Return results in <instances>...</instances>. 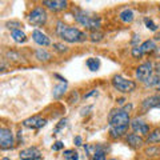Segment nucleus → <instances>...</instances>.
Masks as SVG:
<instances>
[{"label": "nucleus", "mask_w": 160, "mask_h": 160, "mask_svg": "<svg viewBox=\"0 0 160 160\" xmlns=\"http://www.w3.org/2000/svg\"><path fill=\"white\" fill-rule=\"evenodd\" d=\"M73 18L76 20V23H79L80 26H83L86 29H89L91 32L99 31V28L102 27V19L99 16H91V15L86 13L84 11H82V9H78Z\"/></svg>", "instance_id": "f03ea898"}, {"label": "nucleus", "mask_w": 160, "mask_h": 160, "mask_svg": "<svg viewBox=\"0 0 160 160\" xmlns=\"http://www.w3.org/2000/svg\"><path fill=\"white\" fill-rule=\"evenodd\" d=\"M32 39H33V42L36 44H39L40 47H48L49 44H51V39H49L46 33L39 31V29H33L32 31Z\"/></svg>", "instance_id": "ddd939ff"}, {"label": "nucleus", "mask_w": 160, "mask_h": 160, "mask_svg": "<svg viewBox=\"0 0 160 160\" xmlns=\"http://www.w3.org/2000/svg\"><path fill=\"white\" fill-rule=\"evenodd\" d=\"M108 160H118V159H108Z\"/></svg>", "instance_id": "a18cd8bd"}, {"label": "nucleus", "mask_w": 160, "mask_h": 160, "mask_svg": "<svg viewBox=\"0 0 160 160\" xmlns=\"http://www.w3.org/2000/svg\"><path fill=\"white\" fill-rule=\"evenodd\" d=\"M159 80H160V72L156 71V72H153V75L147 80L146 83H144V86H146L147 88H149V87H158Z\"/></svg>", "instance_id": "5701e85b"}, {"label": "nucleus", "mask_w": 160, "mask_h": 160, "mask_svg": "<svg viewBox=\"0 0 160 160\" xmlns=\"http://www.w3.org/2000/svg\"><path fill=\"white\" fill-rule=\"evenodd\" d=\"M112 86L115 89H118L119 92H123V93H129L136 89V83L133 80L126 79L120 76V75H115L112 78Z\"/></svg>", "instance_id": "20e7f679"}, {"label": "nucleus", "mask_w": 160, "mask_h": 160, "mask_svg": "<svg viewBox=\"0 0 160 160\" xmlns=\"http://www.w3.org/2000/svg\"><path fill=\"white\" fill-rule=\"evenodd\" d=\"M35 56H36L38 60L40 62H49L51 60V53H49L46 48H38L36 51H35Z\"/></svg>", "instance_id": "a211bd4d"}, {"label": "nucleus", "mask_w": 160, "mask_h": 160, "mask_svg": "<svg viewBox=\"0 0 160 160\" xmlns=\"http://www.w3.org/2000/svg\"><path fill=\"white\" fill-rule=\"evenodd\" d=\"M78 100H79V92H78V91H73V92L71 93V96H69L68 102L71 103V104H73V103H78Z\"/></svg>", "instance_id": "72a5a7b5"}, {"label": "nucleus", "mask_w": 160, "mask_h": 160, "mask_svg": "<svg viewBox=\"0 0 160 160\" xmlns=\"http://www.w3.org/2000/svg\"><path fill=\"white\" fill-rule=\"evenodd\" d=\"M146 142L148 144H156L160 143V128H155L152 132H149V135L147 136Z\"/></svg>", "instance_id": "aec40b11"}, {"label": "nucleus", "mask_w": 160, "mask_h": 160, "mask_svg": "<svg viewBox=\"0 0 160 160\" xmlns=\"http://www.w3.org/2000/svg\"><path fill=\"white\" fill-rule=\"evenodd\" d=\"M95 93H98V89H91L89 92H87V93H84V95H83V99L86 100V99H88L89 96H92V95H95Z\"/></svg>", "instance_id": "4c0bfd02"}, {"label": "nucleus", "mask_w": 160, "mask_h": 160, "mask_svg": "<svg viewBox=\"0 0 160 160\" xmlns=\"http://www.w3.org/2000/svg\"><path fill=\"white\" fill-rule=\"evenodd\" d=\"M106 155H107V152H96L91 159L92 160H107L106 159Z\"/></svg>", "instance_id": "2f4dec72"}, {"label": "nucleus", "mask_w": 160, "mask_h": 160, "mask_svg": "<svg viewBox=\"0 0 160 160\" xmlns=\"http://www.w3.org/2000/svg\"><path fill=\"white\" fill-rule=\"evenodd\" d=\"M15 146V139H13V133L9 128L7 127H2L0 128V147L3 151L11 149Z\"/></svg>", "instance_id": "0eeeda50"}, {"label": "nucleus", "mask_w": 160, "mask_h": 160, "mask_svg": "<svg viewBox=\"0 0 160 160\" xmlns=\"http://www.w3.org/2000/svg\"><path fill=\"white\" fill-rule=\"evenodd\" d=\"M118 103L120 104V106H123V104L126 103V99H124V98H120V99H118Z\"/></svg>", "instance_id": "a19ab883"}, {"label": "nucleus", "mask_w": 160, "mask_h": 160, "mask_svg": "<svg viewBox=\"0 0 160 160\" xmlns=\"http://www.w3.org/2000/svg\"><path fill=\"white\" fill-rule=\"evenodd\" d=\"M128 127H131V124L129 126H123V127H109V136L112 139H120L126 136L128 132Z\"/></svg>", "instance_id": "2eb2a0df"}, {"label": "nucleus", "mask_w": 160, "mask_h": 160, "mask_svg": "<svg viewBox=\"0 0 160 160\" xmlns=\"http://www.w3.org/2000/svg\"><path fill=\"white\" fill-rule=\"evenodd\" d=\"M56 35L67 43H83L88 39L86 32L80 31L76 27L68 26L63 22L56 23Z\"/></svg>", "instance_id": "f257e3e1"}, {"label": "nucleus", "mask_w": 160, "mask_h": 160, "mask_svg": "<svg viewBox=\"0 0 160 160\" xmlns=\"http://www.w3.org/2000/svg\"><path fill=\"white\" fill-rule=\"evenodd\" d=\"M6 27L8 29H11V32H12V31H16V29H22L20 27H23V26H22V23H20L19 20H11V22H7Z\"/></svg>", "instance_id": "a878e982"}, {"label": "nucleus", "mask_w": 160, "mask_h": 160, "mask_svg": "<svg viewBox=\"0 0 160 160\" xmlns=\"http://www.w3.org/2000/svg\"><path fill=\"white\" fill-rule=\"evenodd\" d=\"M53 49L59 53H64V52L68 51V47L64 46V44H62V43H53Z\"/></svg>", "instance_id": "c85d7f7f"}, {"label": "nucleus", "mask_w": 160, "mask_h": 160, "mask_svg": "<svg viewBox=\"0 0 160 160\" xmlns=\"http://www.w3.org/2000/svg\"><path fill=\"white\" fill-rule=\"evenodd\" d=\"M146 155L149 158H153V156H160V147H149V148H146Z\"/></svg>", "instance_id": "bb28decb"}, {"label": "nucleus", "mask_w": 160, "mask_h": 160, "mask_svg": "<svg viewBox=\"0 0 160 160\" xmlns=\"http://www.w3.org/2000/svg\"><path fill=\"white\" fill-rule=\"evenodd\" d=\"M152 75H153V64L151 62H146L140 64L136 68V71H135V78L142 83H146Z\"/></svg>", "instance_id": "423d86ee"}, {"label": "nucleus", "mask_w": 160, "mask_h": 160, "mask_svg": "<svg viewBox=\"0 0 160 160\" xmlns=\"http://www.w3.org/2000/svg\"><path fill=\"white\" fill-rule=\"evenodd\" d=\"M122 109H123V111H126V112H128V113H129V111L132 109V104H126V106H123V107H122Z\"/></svg>", "instance_id": "58836bf2"}, {"label": "nucleus", "mask_w": 160, "mask_h": 160, "mask_svg": "<svg viewBox=\"0 0 160 160\" xmlns=\"http://www.w3.org/2000/svg\"><path fill=\"white\" fill-rule=\"evenodd\" d=\"M63 156L66 160H79V153L75 149H66Z\"/></svg>", "instance_id": "b1692460"}, {"label": "nucleus", "mask_w": 160, "mask_h": 160, "mask_svg": "<svg viewBox=\"0 0 160 160\" xmlns=\"http://www.w3.org/2000/svg\"><path fill=\"white\" fill-rule=\"evenodd\" d=\"M28 23L33 27H42L47 23V19H48V15L47 11L44 7H36L33 8L31 12L28 13Z\"/></svg>", "instance_id": "39448f33"}, {"label": "nucleus", "mask_w": 160, "mask_h": 160, "mask_svg": "<svg viewBox=\"0 0 160 160\" xmlns=\"http://www.w3.org/2000/svg\"><path fill=\"white\" fill-rule=\"evenodd\" d=\"M86 64H87V67H88L89 71L96 72V71H99V68H100V59H98V58H89V59H87Z\"/></svg>", "instance_id": "4be33fe9"}, {"label": "nucleus", "mask_w": 160, "mask_h": 160, "mask_svg": "<svg viewBox=\"0 0 160 160\" xmlns=\"http://www.w3.org/2000/svg\"><path fill=\"white\" fill-rule=\"evenodd\" d=\"M11 38L13 39V42H16V43H26L27 42V35L24 33L22 29L12 31L11 32Z\"/></svg>", "instance_id": "412c9836"}, {"label": "nucleus", "mask_w": 160, "mask_h": 160, "mask_svg": "<svg viewBox=\"0 0 160 160\" xmlns=\"http://www.w3.org/2000/svg\"><path fill=\"white\" fill-rule=\"evenodd\" d=\"M42 4L52 12H60L68 8V2L66 0H44Z\"/></svg>", "instance_id": "1a4fd4ad"}, {"label": "nucleus", "mask_w": 160, "mask_h": 160, "mask_svg": "<svg viewBox=\"0 0 160 160\" xmlns=\"http://www.w3.org/2000/svg\"><path fill=\"white\" fill-rule=\"evenodd\" d=\"M73 143H75V146H76V147L83 146V139H82V136H75Z\"/></svg>", "instance_id": "e433bc0d"}, {"label": "nucleus", "mask_w": 160, "mask_h": 160, "mask_svg": "<svg viewBox=\"0 0 160 160\" xmlns=\"http://www.w3.org/2000/svg\"><path fill=\"white\" fill-rule=\"evenodd\" d=\"M103 38H104V33L100 32V31L91 32V35H89V40H91L92 43H99V42H102Z\"/></svg>", "instance_id": "393cba45"}, {"label": "nucleus", "mask_w": 160, "mask_h": 160, "mask_svg": "<svg viewBox=\"0 0 160 160\" xmlns=\"http://www.w3.org/2000/svg\"><path fill=\"white\" fill-rule=\"evenodd\" d=\"M158 89H159V91H160V80H159V84H158V87H156Z\"/></svg>", "instance_id": "37998d69"}, {"label": "nucleus", "mask_w": 160, "mask_h": 160, "mask_svg": "<svg viewBox=\"0 0 160 160\" xmlns=\"http://www.w3.org/2000/svg\"><path fill=\"white\" fill-rule=\"evenodd\" d=\"M126 143L132 148H140L144 144V139L140 136V135L135 133V132H131V133L126 135Z\"/></svg>", "instance_id": "4468645a"}, {"label": "nucleus", "mask_w": 160, "mask_h": 160, "mask_svg": "<svg viewBox=\"0 0 160 160\" xmlns=\"http://www.w3.org/2000/svg\"><path fill=\"white\" fill-rule=\"evenodd\" d=\"M67 123H68V120H67V119H62V120H60V122L58 123V126L55 127V129H53V135H56L58 132L62 131V129L67 126Z\"/></svg>", "instance_id": "c756f323"}, {"label": "nucleus", "mask_w": 160, "mask_h": 160, "mask_svg": "<svg viewBox=\"0 0 160 160\" xmlns=\"http://www.w3.org/2000/svg\"><path fill=\"white\" fill-rule=\"evenodd\" d=\"M7 58H8L9 60H11V58H12V60H18V59H20L19 53L13 52V51H8V52H7Z\"/></svg>", "instance_id": "f704fd0d"}, {"label": "nucleus", "mask_w": 160, "mask_h": 160, "mask_svg": "<svg viewBox=\"0 0 160 160\" xmlns=\"http://www.w3.org/2000/svg\"><path fill=\"white\" fill-rule=\"evenodd\" d=\"M108 122L109 127H123L131 124V118H129V113L123 111L122 108H113L109 112Z\"/></svg>", "instance_id": "7ed1b4c3"}, {"label": "nucleus", "mask_w": 160, "mask_h": 160, "mask_svg": "<svg viewBox=\"0 0 160 160\" xmlns=\"http://www.w3.org/2000/svg\"><path fill=\"white\" fill-rule=\"evenodd\" d=\"M53 76H55V78H56V79H59V80H60V83H67V80H66V78L60 76V75H59V73H55V75H53Z\"/></svg>", "instance_id": "ea45409f"}, {"label": "nucleus", "mask_w": 160, "mask_h": 160, "mask_svg": "<svg viewBox=\"0 0 160 160\" xmlns=\"http://www.w3.org/2000/svg\"><path fill=\"white\" fill-rule=\"evenodd\" d=\"M156 48H158V47H156V43H155V40H152V39H148V40H146L144 43L140 44V49H142V52H143L144 55L153 52Z\"/></svg>", "instance_id": "dca6fc26"}, {"label": "nucleus", "mask_w": 160, "mask_h": 160, "mask_svg": "<svg viewBox=\"0 0 160 160\" xmlns=\"http://www.w3.org/2000/svg\"><path fill=\"white\" fill-rule=\"evenodd\" d=\"M2 160H11V159H8V158H3Z\"/></svg>", "instance_id": "c03bdc74"}, {"label": "nucleus", "mask_w": 160, "mask_h": 160, "mask_svg": "<svg viewBox=\"0 0 160 160\" xmlns=\"http://www.w3.org/2000/svg\"><path fill=\"white\" fill-rule=\"evenodd\" d=\"M19 158L20 160H40L42 159V152L38 147H28L20 151Z\"/></svg>", "instance_id": "9b49d317"}, {"label": "nucleus", "mask_w": 160, "mask_h": 160, "mask_svg": "<svg viewBox=\"0 0 160 160\" xmlns=\"http://www.w3.org/2000/svg\"><path fill=\"white\" fill-rule=\"evenodd\" d=\"M142 108L144 111H149V109H153V108H160V93L146 98L142 102Z\"/></svg>", "instance_id": "f8f14e48"}, {"label": "nucleus", "mask_w": 160, "mask_h": 160, "mask_svg": "<svg viewBox=\"0 0 160 160\" xmlns=\"http://www.w3.org/2000/svg\"><path fill=\"white\" fill-rule=\"evenodd\" d=\"M155 39H156V40H160V32L156 35V36H155Z\"/></svg>", "instance_id": "79ce46f5"}, {"label": "nucleus", "mask_w": 160, "mask_h": 160, "mask_svg": "<svg viewBox=\"0 0 160 160\" xmlns=\"http://www.w3.org/2000/svg\"><path fill=\"white\" fill-rule=\"evenodd\" d=\"M143 55H144V53L142 52V49H140V46L132 48V56H133V58H142Z\"/></svg>", "instance_id": "473e14b6"}, {"label": "nucleus", "mask_w": 160, "mask_h": 160, "mask_svg": "<svg viewBox=\"0 0 160 160\" xmlns=\"http://www.w3.org/2000/svg\"><path fill=\"white\" fill-rule=\"evenodd\" d=\"M67 87H68L67 83H60V84H58V86H55L53 91H52L53 99H60V98H62L63 95L67 92Z\"/></svg>", "instance_id": "f3484780"}, {"label": "nucleus", "mask_w": 160, "mask_h": 160, "mask_svg": "<svg viewBox=\"0 0 160 160\" xmlns=\"http://www.w3.org/2000/svg\"><path fill=\"white\" fill-rule=\"evenodd\" d=\"M140 42V38L138 36V33H133V39H132V42H131V44H132V46L133 47H139V43Z\"/></svg>", "instance_id": "c9c22d12"}, {"label": "nucleus", "mask_w": 160, "mask_h": 160, "mask_svg": "<svg viewBox=\"0 0 160 160\" xmlns=\"http://www.w3.org/2000/svg\"><path fill=\"white\" fill-rule=\"evenodd\" d=\"M52 151H60V149H63L64 148V143L62 142V140H58V142H55L52 144Z\"/></svg>", "instance_id": "7c9ffc66"}, {"label": "nucleus", "mask_w": 160, "mask_h": 160, "mask_svg": "<svg viewBox=\"0 0 160 160\" xmlns=\"http://www.w3.org/2000/svg\"><path fill=\"white\" fill-rule=\"evenodd\" d=\"M89 160H92V159H89Z\"/></svg>", "instance_id": "49530a36"}, {"label": "nucleus", "mask_w": 160, "mask_h": 160, "mask_svg": "<svg viewBox=\"0 0 160 160\" xmlns=\"http://www.w3.org/2000/svg\"><path fill=\"white\" fill-rule=\"evenodd\" d=\"M133 18H135L133 11H132V9H129V8L123 9V11L119 13V19L122 20L123 23H131L133 20Z\"/></svg>", "instance_id": "6ab92c4d"}, {"label": "nucleus", "mask_w": 160, "mask_h": 160, "mask_svg": "<svg viewBox=\"0 0 160 160\" xmlns=\"http://www.w3.org/2000/svg\"><path fill=\"white\" fill-rule=\"evenodd\" d=\"M131 128L135 133L140 135V136H148L149 135V124L143 122V120L139 118L131 120Z\"/></svg>", "instance_id": "6e6552de"}, {"label": "nucleus", "mask_w": 160, "mask_h": 160, "mask_svg": "<svg viewBox=\"0 0 160 160\" xmlns=\"http://www.w3.org/2000/svg\"><path fill=\"white\" fill-rule=\"evenodd\" d=\"M47 124V119H43L39 115H35V116H31L26 119L23 122V126L26 128H31V129H40L43 128Z\"/></svg>", "instance_id": "9d476101"}, {"label": "nucleus", "mask_w": 160, "mask_h": 160, "mask_svg": "<svg viewBox=\"0 0 160 160\" xmlns=\"http://www.w3.org/2000/svg\"><path fill=\"white\" fill-rule=\"evenodd\" d=\"M144 24H146V27H147L148 29H151V31H153V32H156V31H158V26L153 23V20H152V19L146 18V19H144Z\"/></svg>", "instance_id": "cd10ccee"}]
</instances>
